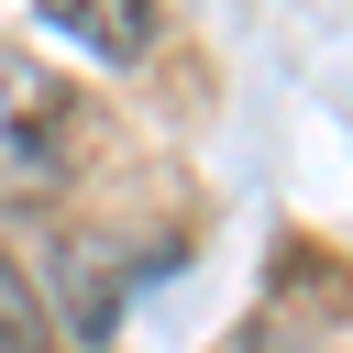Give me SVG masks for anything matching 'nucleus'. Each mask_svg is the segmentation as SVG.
<instances>
[{
	"mask_svg": "<svg viewBox=\"0 0 353 353\" xmlns=\"http://www.w3.org/2000/svg\"><path fill=\"white\" fill-rule=\"evenodd\" d=\"M66 121H77L66 77H44L33 55L0 44V188H44L66 165Z\"/></svg>",
	"mask_w": 353,
	"mask_h": 353,
	"instance_id": "f257e3e1",
	"label": "nucleus"
},
{
	"mask_svg": "<svg viewBox=\"0 0 353 353\" xmlns=\"http://www.w3.org/2000/svg\"><path fill=\"white\" fill-rule=\"evenodd\" d=\"M232 353H342V287L309 265V276H287L243 331H232Z\"/></svg>",
	"mask_w": 353,
	"mask_h": 353,
	"instance_id": "f03ea898",
	"label": "nucleus"
},
{
	"mask_svg": "<svg viewBox=\"0 0 353 353\" xmlns=\"http://www.w3.org/2000/svg\"><path fill=\"white\" fill-rule=\"evenodd\" d=\"M44 22L77 33V44H99V55H143V44H154V22L121 11V0H44Z\"/></svg>",
	"mask_w": 353,
	"mask_h": 353,
	"instance_id": "7ed1b4c3",
	"label": "nucleus"
},
{
	"mask_svg": "<svg viewBox=\"0 0 353 353\" xmlns=\"http://www.w3.org/2000/svg\"><path fill=\"white\" fill-rule=\"evenodd\" d=\"M0 353H44V298L22 265H0Z\"/></svg>",
	"mask_w": 353,
	"mask_h": 353,
	"instance_id": "20e7f679",
	"label": "nucleus"
}]
</instances>
